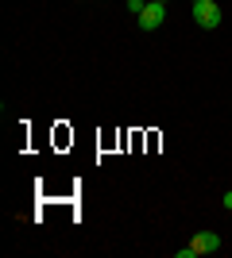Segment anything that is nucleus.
Masks as SVG:
<instances>
[{
    "label": "nucleus",
    "mask_w": 232,
    "mask_h": 258,
    "mask_svg": "<svg viewBox=\"0 0 232 258\" xmlns=\"http://www.w3.org/2000/svg\"><path fill=\"white\" fill-rule=\"evenodd\" d=\"M194 23L198 27H205V31H217L224 23V12L217 0H194Z\"/></svg>",
    "instance_id": "nucleus-1"
},
{
    "label": "nucleus",
    "mask_w": 232,
    "mask_h": 258,
    "mask_svg": "<svg viewBox=\"0 0 232 258\" xmlns=\"http://www.w3.org/2000/svg\"><path fill=\"white\" fill-rule=\"evenodd\" d=\"M221 247V235L217 231H198V235L190 239V247L178 250V258H198V254H213V250Z\"/></svg>",
    "instance_id": "nucleus-2"
},
{
    "label": "nucleus",
    "mask_w": 232,
    "mask_h": 258,
    "mask_svg": "<svg viewBox=\"0 0 232 258\" xmlns=\"http://www.w3.org/2000/svg\"><path fill=\"white\" fill-rule=\"evenodd\" d=\"M166 20V4L163 0H147V8L135 16V23H140V31H159Z\"/></svg>",
    "instance_id": "nucleus-3"
},
{
    "label": "nucleus",
    "mask_w": 232,
    "mask_h": 258,
    "mask_svg": "<svg viewBox=\"0 0 232 258\" xmlns=\"http://www.w3.org/2000/svg\"><path fill=\"white\" fill-rule=\"evenodd\" d=\"M144 8H147V0H128V12H132V16H140Z\"/></svg>",
    "instance_id": "nucleus-4"
},
{
    "label": "nucleus",
    "mask_w": 232,
    "mask_h": 258,
    "mask_svg": "<svg viewBox=\"0 0 232 258\" xmlns=\"http://www.w3.org/2000/svg\"><path fill=\"white\" fill-rule=\"evenodd\" d=\"M224 208H228V212H232V189H228V193H224Z\"/></svg>",
    "instance_id": "nucleus-5"
},
{
    "label": "nucleus",
    "mask_w": 232,
    "mask_h": 258,
    "mask_svg": "<svg viewBox=\"0 0 232 258\" xmlns=\"http://www.w3.org/2000/svg\"><path fill=\"white\" fill-rule=\"evenodd\" d=\"M163 4H166V0H163Z\"/></svg>",
    "instance_id": "nucleus-6"
}]
</instances>
